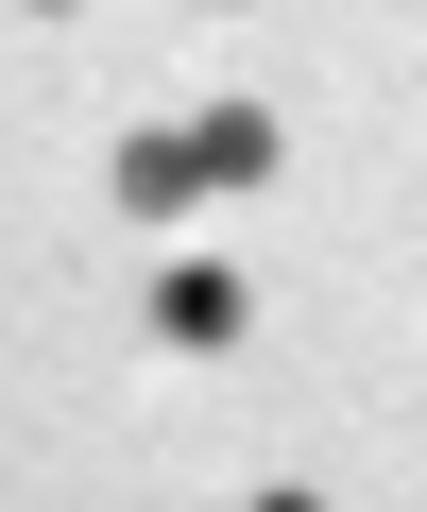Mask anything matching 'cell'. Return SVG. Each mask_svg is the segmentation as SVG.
I'll return each instance as SVG.
<instances>
[{"label":"cell","instance_id":"1","mask_svg":"<svg viewBox=\"0 0 427 512\" xmlns=\"http://www.w3.org/2000/svg\"><path fill=\"white\" fill-rule=\"evenodd\" d=\"M154 342L171 359H223L240 342V274H223V256H171V274H154Z\"/></svg>","mask_w":427,"mask_h":512},{"label":"cell","instance_id":"2","mask_svg":"<svg viewBox=\"0 0 427 512\" xmlns=\"http://www.w3.org/2000/svg\"><path fill=\"white\" fill-rule=\"evenodd\" d=\"M274 154H291V137H274V103H240V86L188 120V171H205V188H274Z\"/></svg>","mask_w":427,"mask_h":512},{"label":"cell","instance_id":"4","mask_svg":"<svg viewBox=\"0 0 427 512\" xmlns=\"http://www.w3.org/2000/svg\"><path fill=\"white\" fill-rule=\"evenodd\" d=\"M240 512H325V495H308V478H274V495H240Z\"/></svg>","mask_w":427,"mask_h":512},{"label":"cell","instance_id":"3","mask_svg":"<svg viewBox=\"0 0 427 512\" xmlns=\"http://www.w3.org/2000/svg\"><path fill=\"white\" fill-rule=\"evenodd\" d=\"M120 205H137V222H188V205H205V171H188V137H171V120H137V137H120Z\"/></svg>","mask_w":427,"mask_h":512}]
</instances>
